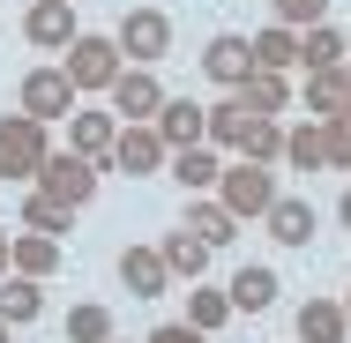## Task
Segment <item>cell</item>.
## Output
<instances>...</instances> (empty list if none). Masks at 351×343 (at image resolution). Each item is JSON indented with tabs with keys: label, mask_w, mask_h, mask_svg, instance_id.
Returning <instances> with one entry per match:
<instances>
[{
	"label": "cell",
	"mask_w": 351,
	"mask_h": 343,
	"mask_svg": "<svg viewBox=\"0 0 351 343\" xmlns=\"http://www.w3.org/2000/svg\"><path fill=\"white\" fill-rule=\"evenodd\" d=\"M45 157H53L45 120H30V112H8V120H0V187L38 179V172H45Z\"/></svg>",
	"instance_id": "obj_1"
},
{
	"label": "cell",
	"mask_w": 351,
	"mask_h": 343,
	"mask_svg": "<svg viewBox=\"0 0 351 343\" xmlns=\"http://www.w3.org/2000/svg\"><path fill=\"white\" fill-rule=\"evenodd\" d=\"M217 202H224L239 224H247V216H262V209L277 202V172H269V164H247V157H232V164L217 172Z\"/></svg>",
	"instance_id": "obj_2"
},
{
	"label": "cell",
	"mask_w": 351,
	"mask_h": 343,
	"mask_svg": "<svg viewBox=\"0 0 351 343\" xmlns=\"http://www.w3.org/2000/svg\"><path fill=\"white\" fill-rule=\"evenodd\" d=\"M120 60L128 68H157L165 53H172V15L165 8H135V15H120Z\"/></svg>",
	"instance_id": "obj_3"
},
{
	"label": "cell",
	"mask_w": 351,
	"mask_h": 343,
	"mask_svg": "<svg viewBox=\"0 0 351 343\" xmlns=\"http://www.w3.org/2000/svg\"><path fill=\"white\" fill-rule=\"evenodd\" d=\"M60 75H68L75 90H112V82H120V45L97 38V30H82L68 53H60Z\"/></svg>",
	"instance_id": "obj_4"
},
{
	"label": "cell",
	"mask_w": 351,
	"mask_h": 343,
	"mask_svg": "<svg viewBox=\"0 0 351 343\" xmlns=\"http://www.w3.org/2000/svg\"><path fill=\"white\" fill-rule=\"evenodd\" d=\"M157 105H165V82H157L149 68H120V82L105 90V112H112L120 127H149Z\"/></svg>",
	"instance_id": "obj_5"
},
{
	"label": "cell",
	"mask_w": 351,
	"mask_h": 343,
	"mask_svg": "<svg viewBox=\"0 0 351 343\" xmlns=\"http://www.w3.org/2000/svg\"><path fill=\"white\" fill-rule=\"evenodd\" d=\"M75 105H82V90L60 75V60H45V68L23 75V112H30V120H45V127H53V120H68Z\"/></svg>",
	"instance_id": "obj_6"
},
{
	"label": "cell",
	"mask_w": 351,
	"mask_h": 343,
	"mask_svg": "<svg viewBox=\"0 0 351 343\" xmlns=\"http://www.w3.org/2000/svg\"><path fill=\"white\" fill-rule=\"evenodd\" d=\"M97 179H105V172H97L90 157H75V149H53V157H45V172H38V194H53V202L82 209L90 194H97Z\"/></svg>",
	"instance_id": "obj_7"
},
{
	"label": "cell",
	"mask_w": 351,
	"mask_h": 343,
	"mask_svg": "<svg viewBox=\"0 0 351 343\" xmlns=\"http://www.w3.org/2000/svg\"><path fill=\"white\" fill-rule=\"evenodd\" d=\"M23 38H30L38 53H68L75 38H82L75 0H30V8H23Z\"/></svg>",
	"instance_id": "obj_8"
},
{
	"label": "cell",
	"mask_w": 351,
	"mask_h": 343,
	"mask_svg": "<svg viewBox=\"0 0 351 343\" xmlns=\"http://www.w3.org/2000/svg\"><path fill=\"white\" fill-rule=\"evenodd\" d=\"M165 157H172V149L157 142V127H120L105 172H120V179H149V172H165Z\"/></svg>",
	"instance_id": "obj_9"
},
{
	"label": "cell",
	"mask_w": 351,
	"mask_h": 343,
	"mask_svg": "<svg viewBox=\"0 0 351 343\" xmlns=\"http://www.w3.org/2000/svg\"><path fill=\"white\" fill-rule=\"evenodd\" d=\"M149 127H157V142H165V149H195V142L210 135V105H195V97H165Z\"/></svg>",
	"instance_id": "obj_10"
},
{
	"label": "cell",
	"mask_w": 351,
	"mask_h": 343,
	"mask_svg": "<svg viewBox=\"0 0 351 343\" xmlns=\"http://www.w3.org/2000/svg\"><path fill=\"white\" fill-rule=\"evenodd\" d=\"M112 142H120V120H112V112H82V105L68 112V149H75V157H90L97 172H105Z\"/></svg>",
	"instance_id": "obj_11"
},
{
	"label": "cell",
	"mask_w": 351,
	"mask_h": 343,
	"mask_svg": "<svg viewBox=\"0 0 351 343\" xmlns=\"http://www.w3.org/2000/svg\"><path fill=\"white\" fill-rule=\"evenodd\" d=\"M180 231H195V239L217 254V246H232V239H239V216L217 202V194H195V202L180 209Z\"/></svg>",
	"instance_id": "obj_12"
},
{
	"label": "cell",
	"mask_w": 351,
	"mask_h": 343,
	"mask_svg": "<svg viewBox=\"0 0 351 343\" xmlns=\"http://www.w3.org/2000/svg\"><path fill=\"white\" fill-rule=\"evenodd\" d=\"M120 291L128 298H165L172 291V269L157 262V246H120Z\"/></svg>",
	"instance_id": "obj_13"
},
{
	"label": "cell",
	"mask_w": 351,
	"mask_h": 343,
	"mask_svg": "<svg viewBox=\"0 0 351 343\" xmlns=\"http://www.w3.org/2000/svg\"><path fill=\"white\" fill-rule=\"evenodd\" d=\"M202 75H210V82H224V90H239V82L254 75L247 30H224V38H210V53H202Z\"/></svg>",
	"instance_id": "obj_14"
},
{
	"label": "cell",
	"mask_w": 351,
	"mask_h": 343,
	"mask_svg": "<svg viewBox=\"0 0 351 343\" xmlns=\"http://www.w3.org/2000/svg\"><path fill=\"white\" fill-rule=\"evenodd\" d=\"M344 105H351V68L306 75V97H299V112H306V120H344Z\"/></svg>",
	"instance_id": "obj_15"
},
{
	"label": "cell",
	"mask_w": 351,
	"mask_h": 343,
	"mask_svg": "<svg viewBox=\"0 0 351 343\" xmlns=\"http://www.w3.org/2000/svg\"><path fill=\"white\" fill-rule=\"evenodd\" d=\"M277 269H262V262H247V269L232 276V283H224V298H232V314H269V306H277Z\"/></svg>",
	"instance_id": "obj_16"
},
{
	"label": "cell",
	"mask_w": 351,
	"mask_h": 343,
	"mask_svg": "<svg viewBox=\"0 0 351 343\" xmlns=\"http://www.w3.org/2000/svg\"><path fill=\"white\" fill-rule=\"evenodd\" d=\"M247 53H254V68H262V75H291V68H299V30L269 23V30L247 38Z\"/></svg>",
	"instance_id": "obj_17"
},
{
	"label": "cell",
	"mask_w": 351,
	"mask_h": 343,
	"mask_svg": "<svg viewBox=\"0 0 351 343\" xmlns=\"http://www.w3.org/2000/svg\"><path fill=\"white\" fill-rule=\"evenodd\" d=\"M38 314H45V283H38V276H0V321H8V329H23V321H38Z\"/></svg>",
	"instance_id": "obj_18"
},
{
	"label": "cell",
	"mask_w": 351,
	"mask_h": 343,
	"mask_svg": "<svg viewBox=\"0 0 351 343\" xmlns=\"http://www.w3.org/2000/svg\"><path fill=\"white\" fill-rule=\"evenodd\" d=\"M8 269L45 283V276L60 269V239H45V231H23V239H8Z\"/></svg>",
	"instance_id": "obj_19"
},
{
	"label": "cell",
	"mask_w": 351,
	"mask_h": 343,
	"mask_svg": "<svg viewBox=\"0 0 351 343\" xmlns=\"http://www.w3.org/2000/svg\"><path fill=\"white\" fill-rule=\"evenodd\" d=\"M299 343H351V321L337 298H306L299 306Z\"/></svg>",
	"instance_id": "obj_20"
},
{
	"label": "cell",
	"mask_w": 351,
	"mask_h": 343,
	"mask_svg": "<svg viewBox=\"0 0 351 343\" xmlns=\"http://www.w3.org/2000/svg\"><path fill=\"white\" fill-rule=\"evenodd\" d=\"M262 224H269V239H277V246H306V239H314V209L291 202V194H277V202L262 209Z\"/></svg>",
	"instance_id": "obj_21"
},
{
	"label": "cell",
	"mask_w": 351,
	"mask_h": 343,
	"mask_svg": "<svg viewBox=\"0 0 351 343\" xmlns=\"http://www.w3.org/2000/svg\"><path fill=\"white\" fill-rule=\"evenodd\" d=\"M165 164H172V179H180L187 194H210V187H217V172H224V164H217V149H210V142H195V149H172Z\"/></svg>",
	"instance_id": "obj_22"
},
{
	"label": "cell",
	"mask_w": 351,
	"mask_h": 343,
	"mask_svg": "<svg viewBox=\"0 0 351 343\" xmlns=\"http://www.w3.org/2000/svg\"><path fill=\"white\" fill-rule=\"evenodd\" d=\"M232 157H247V164H277V157H284V127L269 120V112H254V120L239 127V142H232Z\"/></svg>",
	"instance_id": "obj_23"
},
{
	"label": "cell",
	"mask_w": 351,
	"mask_h": 343,
	"mask_svg": "<svg viewBox=\"0 0 351 343\" xmlns=\"http://www.w3.org/2000/svg\"><path fill=\"white\" fill-rule=\"evenodd\" d=\"M157 262H165L172 276H187V283H195V276L210 269V246H202L195 231H165V239H157Z\"/></svg>",
	"instance_id": "obj_24"
},
{
	"label": "cell",
	"mask_w": 351,
	"mask_h": 343,
	"mask_svg": "<svg viewBox=\"0 0 351 343\" xmlns=\"http://www.w3.org/2000/svg\"><path fill=\"white\" fill-rule=\"evenodd\" d=\"M299 68H306V75H322V68H344V30H329V23L299 30Z\"/></svg>",
	"instance_id": "obj_25"
},
{
	"label": "cell",
	"mask_w": 351,
	"mask_h": 343,
	"mask_svg": "<svg viewBox=\"0 0 351 343\" xmlns=\"http://www.w3.org/2000/svg\"><path fill=\"white\" fill-rule=\"evenodd\" d=\"M224 321H232V298H224V283H195V291H187V329L217 336Z\"/></svg>",
	"instance_id": "obj_26"
},
{
	"label": "cell",
	"mask_w": 351,
	"mask_h": 343,
	"mask_svg": "<svg viewBox=\"0 0 351 343\" xmlns=\"http://www.w3.org/2000/svg\"><path fill=\"white\" fill-rule=\"evenodd\" d=\"M68 224H75V209L68 202H53V194H23V231H45V239H68Z\"/></svg>",
	"instance_id": "obj_27"
},
{
	"label": "cell",
	"mask_w": 351,
	"mask_h": 343,
	"mask_svg": "<svg viewBox=\"0 0 351 343\" xmlns=\"http://www.w3.org/2000/svg\"><path fill=\"white\" fill-rule=\"evenodd\" d=\"M247 120H254V105H247L239 90H224V105H210V135H202V142H210V149H232Z\"/></svg>",
	"instance_id": "obj_28"
},
{
	"label": "cell",
	"mask_w": 351,
	"mask_h": 343,
	"mask_svg": "<svg viewBox=\"0 0 351 343\" xmlns=\"http://www.w3.org/2000/svg\"><path fill=\"white\" fill-rule=\"evenodd\" d=\"M284 164H291V172H329V164H322V120L284 127Z\"/></svg>",
	"instance_id": "obj_29"
},
{
	"label": "cell",
	"mask_w": 351,
	"mask_h": 343,
	"mask_svg": "<svg viewBox=\"0 0 351 343\" xmlns=\"http://www.w3.org/2000/svg\"><path fill=\"white\" fill-rule=\"evenodd\" d=\"M239 97H247L254 112H269V120H277V112H291V82H284V75H262V68L239 82Z\"/></svg>",
	"instance_id": "obj_30"
},
{
	"label": "cell",
	"mask_w": 351,
	"mask_h": 343,
	"mask_svg": "<svg viewBox=\"0 0 351 343\" xmlns=\"http://www.w3.org/2000/svg\"><path fill=\"white\" fill-rule=\"evenodd\" d=\"M105 336H120V329H112V314H105L97 298L68 306V343H105Z\"/></svg>",
	"instance_id": "obj_31"
},
{
	"label": "cell",
	"mask_w": 351,
	"mask_h": 343,
	"mask_svg": "<svg viewBox=\"0 0 351 343\" xmlns=\"http://www.w3.org/2000/svg\"><path fill=\"white\" fill-rule=\"evenodd\" d=\"M269 15L284 30H314V23H329V0H269Z\"/></svg>",
	"instance_id": "obj_32"
},
{
	"label": "cell",
	"mask_w": 351,
	"mask_h": 343,
	"mask_svg": "<svg viewBox=\"0 0 351 343\" xmlns=\"http://www.w3.org/2000/svg\"><path fill=\"white\" fill-rule=\"evenodd\" d=\"M322 164L351 172V120H322Z\"/></svg>",
	"instance_id": "obj_33"
},
{
	"label": "cell",
	"mask_w": 351,
	"mask_h": 343,
	"mask_svg": "<svg viewBox=\"0 0 351 343\" xmlns=\"http://www.w3.org/2000/svg\"><path fill=\"white\" fill-rule=\"evenodd\" d=\"M149 343H210V336L187 329V321H165V329H149Z\"/></svg>",
	"instance_id": "obj_34"
},
{
	"label": "cell",
	"mask_w": 351,
	"mask_h": 343,
	"mask_svg": "<svg viewBox=\"0 0 351 343\" xmlns=\"http://www.w3.org/2000/svg\"><path fill=\"white\" fill-rule=\"evenodd\" d=\"M337 216H344V224H351V187H344V202H337Z\"/></svg>",
	"instance_id": "obj_35"
},
{
	"label": "cell",
	"mask_w": 351,
	"mask_h": 343,
	"mask_svg": "<svg viewBox=\"0 0 351 343\" xmlns=\"http://www.w3.org/2000/svg\"><path fill=\"white\" fill-rule=\"evenodd\" d=\"M0 276H8V231H0Z\"/></svg>",
	"instance_id": "obj_36"
},
{
	"label": "cell",
	"mask_w": 351,
	"mask_h": 343,
	"mask_svg": "<svg viewBox=\"0 0 351 343\" xmlns=\"http://www.w3.org/2000/svg\"><path fill=\"white\" fill-rule=\"evenodd\" d=\"M337 306H344V321H351V291H344V298H337Z\"/></svg>",
	"instance_id": "obj_37"
},
{
	"label": "cell",
	"mask_w": 351,
	"mask_h": 343,
	"mask_svg": "<svg viewBox=\"0 0 351 343\" xmlns=\"http://www.w3.org/2000/svg\"><path fill=\"white\" fill-rule=\"evenodd\" d=\"M344 68H351V30H344Z\"/></svg>",
	"instance_id": "obj_38"
},
{
	"label": "cell",
	"mask_w": 351,
	"mask_h": 343,
	"mask_svg": "<svg viewBox=\"0 0 351 343\" xmlns=\"http://www.w3.org/2000/svg\"><path fill=\"white\" fill-rule=\"evenodd\" d=\"M0 343H8V321H0Z\"/></svg>",
	"instance_id": "obj_39"
},
{
	"label": "cell",
	"mask_w": 351,
	"mask_h": 343,
	"mask_svg": "<svg viewBox=\"0 0 351 343\" xmlns=\"http://www.w3.org/2000/svg\"><path fill=\"white\" fill-rule=\"evenodd\" d=\"M105 343H120V336H105Z\"/></svg>",
	"instance_id": "obj_40"
},
{
	"label": "cell",
	"mask_w": 351,
	"mask_h": 343,
	"mask_svg": "<svg viewBox=\"0 0 351 343\" xmlns=\"http://www.w3.org/2000/svg\"><path fill=\"white\" fill-rule=\"evenodd\" d=\"M344 120H351V105H344Z\"/></svg>",
	"instance_id": "obj_41"
},
{
	"label": "cell",
	"mask_w": 351,
	"mask_h": 343,
	"mask_svg": "<svg viewBox=\"0 0 351 343\" xmlns=\"http://www.w3.org/2000/svg\"><path fill=\"white\" fill-rule=\"evenodd\" d=\"M291 343H299V336H291Z\"/></svg>",
	"instance_id": "obj_42"
}]
</instances>
